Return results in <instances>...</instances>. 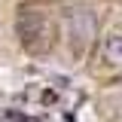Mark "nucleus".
I'll return each instance as SVG.
<instances>
[{
	"instance_id": "obj_1",
	"label": "nucleus",
	"mask_w": 122,
	"mask_h": 122,
	"mask_svg": "<svg viewBox=\"0 0 122 122\" xmlns=\"http://www.w3.org/2000/svg\"><path fill=\"white\" fill-rule=\"evenodd\" d=\"M15 37L28 55H46L55 43V25H52L49 12L37 9V6H25L15 15Z\"/></svg>"
},
{
	"instance_id": "obj_2",
	"label": "nucleus",
	"mask_w": 122,
	"mask_h": 122,
	"mask_svg": "<svg viewBox=\"0 0 122 122\" xmlns=\"http://www.w3.org/2000/svg\"><path fill=\"white\" fill-rule=\"evenodd\" d=\"M98 37V18L89 6H73L67 12V40H70V49L76 55L89 52L92 43Z\"/></svg>"
},
{
	"instance_id": "obj_3",
	"label": "nucleus",
	"mask_w": 122,
	"mask_h": 122,
	"mask_svg": "<svg viewBox=\"0 0 122 122\" xmlns=\"http://www.w3.org/2000/svg\"><path fill=\"white\" fill-rule=\"evenodd\" d=\"M104 52H107V61L110 64L122 67V37H110L107 46H104Z\"/></svg>"
},
{
	"instance_id": "obj_4",
	"label": "nucleus",
	"mask_w": 122,
	"mask_h": 122,
	"mask_svg": "<svg viewBox=\"0 0 122 122\" xmlns=\"http://www.w3.org/2000/svg\"><path fill=\"white\" fill-rule=\"evenodd\" d=\"M0 122H30V119L21 116L18 110H0Z\"/></svg>"
}]
</instances>
